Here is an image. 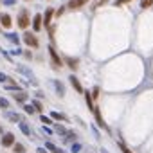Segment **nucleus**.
<instances>
[{"instance_id":"5","label":"nucleus","mask_w":153,"mask_h":153,"mask_svg":"<svg viewBox=\"0 0 153 153\" xmlns=\"http://www.w3.org/2000/svg\"><path fill=\"white\" fill-rule=\"evenodd\" d=\"M0 25H2L4 29H11L13 20H11V16H9L7 13H2V15H0Z\"/></svg>"},{"instance_id":"12","label":"nucleus","mask_w":153,"mask_h":153,"mask_svg":"<svg viewBox=\"0 0 153 153\" xmlns=\"http://www.w3.org/2000/svg\"><path fill=\"white\" fill-rule=\"evenodd\" d=\"M52 16H54V9H52V7H49V9L45 11V16H43V25H45V27H49V25H51Z\"/></svg>"},{"instance_id":"28","label":"nucleus","mask_w":153,"mask_h":153,"mask_svg":"<svg viewBox=\"0 0 153 153\" xmlns=\"http://www.w3.org/2000/svg\"><path fill=\"white\" fill-rule=\"evenodd\" d=\"M56 130H58V133H59V135H67V132H69V130H65L63 126H58Z\"/></svg>"},{"instance_id":"10","label":"nucleus","mask_w":153,"mask_h":153,"mask_svg":"<svg viewBox=\"0 0 153 153\" xmlns=\"http://www.w3.org/2000/svg\"><path fill=\"white\" fill-rule=\"evenodd\" d=\"M94 114H96V121H97V124L103 128V130H108V126H106V123L103 121V117H101V110L97 108V104L94 106Z\"/></svg>"},{"instance_id":"32","label":"nucleus","mask_w":153,"mask_h":153,"mask_svg":"<svg viewBox=\"0 0 153 153\" xmlns=\"http://www.w3.org/2000/svg\"><path fill=\"white\" fill-rule=\"evenodd\" d=\"M2 2H4V4H6V6H13V4H15V2H16V0H2Z\"/></svg>"},{"instance_id":"27","label":"nucleus","mask_w":153,"mask_h":153,"mask_svg":"<svg viewBox=\"0 0 153 153\" xmlns=\"http://www.w3.org/2000/svg\"><path fill=\"white\" fill-rule=\"evenodd\" d=\"M0 108H9V101L4 99V97H0Z\"/></svg>"},{"instance_id":"33","label":"nucleus","mask_w":153,"mask_h":153,"mask_svg":"<svg viewBox=\"0 0 153 153\" xmlns=\"http://www.w3.org/2000/svg\"><path fill=\"white\" fill-rule=\"evenodd\" d=\"M36 153H49L45 148H36Z\"/></svg>"},{"instance_id":"15","label":"nucleus","mask_w":153,"mask_h":153,"mask_svg":"<svg viewBox=\"0 0 153 153\" xmlns=\"http://www.w3.org/2000/svg\"><path fill=\"white\" fill-rule=\"evenodd\" d=\"M52 83H54V86H56V94H58L59 97H63V96H65V86H63L59 81H52Z\"/></svg>"},{"instance_id":"35","label":"nucleus","mask_w":153,"mask_h":153,"mask_svg":"<svg viewBox=\"0 0 153 153\" xmlns=\"http://www.w3.org/2000/svg\"><path fill=\"white\" fill-rule=\"evenodd\" d=\"M0 31H2V27H0Z\"/></svg>"},{"instance_id":"6","label":"nucleus","mask_w":153,"mask_h":153,"mask_svg":"<svg viewBox=\"0 0 153 153\" xmlns=\"http://www.w3.org/2000/svg\"><path fill=\"white\" fill-rule=\"evenodd\" d=\"M41 27H43V16L41 15H34V18H33V31L38 33V31H41Z\"/></svg>"},{"instance_id":"9","label":"nucleus","mask_w":153,"mask_h":153,"mask_svg":"<svg viewBox=\"0 0 153 153\" xmlns=\"http://www.w3.org/2000/svg\"><path fill=\"white\" fill-rule=\"evenodd\" d=\"M13 97H15V101H18V103H25V101L29 99V94H27L25 90H18V92L13 94Z\"/></svg>"},{"instance_id":"11","label":"nucleus","mask_w":153,"mask_h":153,"mask_svg":"<svg viewBox=\"0 0 153 153\" xmlns=\"http://www.w3.org/2000/svg\"><path fill=\"white\" fill-rule=\"evenodd\" d=\"M88 0H70V2L67 4V7L69 9H79V7H83Z\"/></svg>"},{"instance_id":"20","label":"nucleus","mask_w":153,"mask_h":153,"mask_svg":"<svg viewBox=\"0 0 153 153\" xmlns=\"http://www.w3.org/2000/svg\"><path fill=\"white\" fill-rule=\"evenodd\" d=\"M6 38H7V40H9L11 43H16V45L20 43V38H18L16 34H13V33H7V34H6Z\"/></svg>"},{"instance_id":"31","label":"nucleus","mask_w":153,"mask_h":153,"mask_svg":"<svg viewBox=\"0 0 153 153\" xmlns=\"http://www.w3.org/2000/svg\"><path fill=\"white\" fill-rule=\"evenodd\" d=\"M6 81H7V76L0 72V83H6Z\"/></svg>"},{"instance_id":"16","label":"nucleus","mask_w":153,"mask_h":153,"mask_svg":"<svg viewBox=\"0 0 153 153\" xmlns=\"http://www.w3.org/2000/svg\"><path fill=\"white\" fill-rule=\"evenodd\" d=\"M45 148H47L51 153H63V149H61V148H58V146H54L52 142H45Z\"/></svg>"},{"instance_id":"14","label":"nucleus","mask_w":153,"mask_h":153,"mask_svg":"<svg viewBox=\"0 0 153 153\" xmlns=\"http://www.w3.org/2000/svg\"><path fill=\"white\" fill-rule=\"evenodd\" d=\"M18 126H20V130H22V132H24L27 137H31V135H33V132H31V128H29V124H27V123L20 121V123H18Z\"/></svg>"},{"instance_id":"23","label":"nucleus","mask_w":153,"mask_h":153,"mask_svg":"<svg viewBox=\"0 0 153 153\" xmlns=\"http://www.w3.org/2000/svg\"><path fill=\"white\" fill-rule=\"evenodd\" d=\"M40 121L43 123V124H52V117H47V115H40Z\"/></svg>"},{"instance_id":"24","label":"nucleus","mask_w":153,"mask_h":153,"mask_svg":"<svg viewBox=\"0 0 153 153\" xmlns=\"http://www.w3.org/2000/svg\"><path fill=\"white\" fill-rule=\"evenodd\" d=\"M117 146L121 148V151H123V153H133V151H132V149H130V148H128V146H126L124 142H119Z\"/></svg>"},{"instance_id":"34","label":"nucleus","mask_w":153,"mask_h":153,"mask_svg":"<svg viewBox=\"0 0 153 153\" xmlns=\"http://www.w3.org/2000/svg\"><path fill=\"white\" fill-rule=\"evenodd\" d=\"M24 54H25V58H27V59H31V58H33V54H31V52H29V51H25V52H24Z\"/></svg>"},{"instance_id":"21","label":"nucleus","mask_w":153,"mask_h":153,"mask_svg":"<svg viewBox=\"0 0 153 153\" xmlns=\"http://www.w3.org/2000/svg\"><path fill=\"white\" fill-rule=\"evenodd\" d=\"M24 112H25V114H29V115H33L36 110H34V106H33V104H24Z\"/></svg>"},{"instance_id":"7","label":"nucleus","mask_w":153,"mask_h":153,"mask_svg":"<svg viewBox=\"0 0 153 153\" xmlns=\"http://www.w3.org/2000/svg\"><path fill=\"white\" fill-rule=\"evenodd\" d=\"M69 81H70V85H72L74 88H76V92H78V94H83V92H85V90H83V85H81V81H79V79H78L74 74H70Z\"/></svg>"},{"instance_id":"18","label":"nucleus","mask_w":153,"mask_h":153,"mask_svg":"<svg viewBox=\"0 0 153 153\" xmlns=\"http://www.w3.org/2000/svg\"><path fill=\"white\" fill-rule=\"evenodd\" d=\"M31 104L34 106V110H36V112H40V114L43 112V104H41V101H40V99H33V101H31Z\"/></svg>"},{"instance_id":"4","label":"nucleus","mask_w":153,"mask_h":153,"mask_svg":"<svg viewBox=\"0 0 153 153\" xmlns=\"http://www.w3.org/2000/svg\"><path fill=\"white\" fill-rule=\"evenodd\" d=\"M24 41H25V45H27V47H33V49H36V47L40 45V41H38L36 34H31V33H24Z\"/></svg>"},{"instance_id":"26","label":"nucleus","mask_w":153,"mask_h":153,"mask_svg":"<svg viewBox=\"0 0 153 153\" xmlns=\"http://www.w3.org/2000/svg\"><path fill=\"white\" fill-rule=\"evenodd\" d=\"M99 92H101V90H99V86H94L92 92H90V94H92V99H97V97H99Z\"/></svg>"},{"instance_id":"25","label":"nucleus","mask_w":153,"mask_h":153,"mask_svg":"<svg viewBox=\"0 0 153 153\" xmlns=\"http://www.w3.org/2000/svg\"><path fill=\"white\" fill-rule=\"evenodd\" d=\"M70 151H72V153H79V151H81V144H79V142H74V144L70 146Z\"/></svg>"},{"instance_id":"30","label":"nucleus","mask_w":153,"mask_h":153,"mask_svg":"<svg viewBox=\"0 0 153 153\" xmlns=\"http://www.w3.org/2000/svg\"><path fill=\"white\" fill-rule=\"evenodd\" d=\"M63 11H65V7H59L58 11H54V16H58V18H59V16L63 15Z\"/></svg>"},{"instance_id":"8","label":"nucleus","mask_w":153,"mask_h":153,"mask_svg":"<svg viewBox=\"0 0 153 153\" xmlns=\"http://www.w3.org/2000/svg\"><path fill=\"white\" fill-rule=\"evenodd\" d=\"M63 61H65V65H67L70 70H74V72H76L78 67H79V59H78V58H65Z\"/></svg>"},{"instance_id":"3","label":"nucleus","mask_w":153,"mask_h":153,"mask_svg":"<svg viewBox=\"0 0 153 153\" xmlns=\"http://www.w3.org/2000/svg\"><path fill=\"white\" fill-rule=\"evenodd\" d=\"M16 142V137H15V133H4L2 135V139H0V144H2V148H11L13 144Z\"/></svg>"},{"instance_id":"1","label":"nucleus","mask_w":153,"mask_h":153,"mask_svg":"<svg viewBox=\"0 0 153 153\" xmlns=\"http://www.w3.org/2000/svg\"><path fill=\"white\" fill-rule=\"evenodd\" d=\"M16 25H18L20 29H24V31L31 25V20H29L27 9H22V11H20V15H18V18H16Z\"/></svg>"},{"instance_id":"22","label":"nucleus","mask_w":153,"mask_h":153,"mask_svg":"<svg viewBox=\"0 0 153 153\" xmlns=\"http://www.w3.org/2000/svg\"><path fill=\"white\" fill-rule=\"evenodd\" d=\"M151 6H153V0H141V7L142 9H148Z\"/></svg>"},{"instance_id":"13","label":"nucleus","mask_w":153,"mask_h":153,"mask_svg":"<svg viewBox=\"0 0 153 153\" xmlns=\"http://www.w3.org/2000/svg\"><path fill=\"white\" fill-rule=\"evenodd\" d=\"M6 117H7L11 123H20V121H22V115H20V114H16V112H7V114H6Z\"/></svg>"},{"instance_id":"2","label":"nucleus","mask_w":153,"mask_h":153,"mask_svg":"<svg viewBox=\"0 0 153 153\" xmlns=\"http://www.w3.org/2000/svg\"><path fill=\"white\" fill-rule=\"evenodd\" d=\"M49 54H51V59H52V67H54V69H61L63 65H65V63H63V59L59 58V54L56 52V49H54V47H49Z\"/></svg>"},{"instance_id":"17","label":"nucleus","mask_w":153,"mask_h":153,"mask_svg":"<svg viewBox=\"0 0 153 153\" xmlns=\"http://www.w3.org/2000/svg\"><path fill=\"white\" fill-rule=\"evenodd\" d=\"M11 148H13V153H25V146L20 144V142H15Z\"/></svg>"},{"instance_id":"36","label":"nucleus","mask_w":153,"mask_h":153,"mask_svg":"<svg viewBox=\"0 0 153 153\" xmlns=\"http://www.w3.org/2000/svg\"><path fill=\"white\" fill-rule=\"evenodd\" d=\"M25 2H29V0H25Z\"/></svg>"},{"instance_id":"19","label":"nucleus","mask_w":153,"mask_h":153,"mask_svg":"<svg viewBox=\"0 0 153 153\" xmlns=\"http://www.w3.org/2000/svg\"><path fill=\"white\" fill-rule=\"evenodd\" d=\"M51 117L56 119V121H67V115H63L59 112H51Z\"/></svg>"},{"instance_id":"29","label":"nucleus","mask_w":153,"mask_h":153,"mask_svg":"<svg viewBox=\"0 0 153 153\" xmlns=\"http://www.w3.org/2000/svg\"><path fill=\"white\" fill-rule=\"evenodd\" d=\"M128 2H132V0H115L114 6H123V4H128Z\"/></svg>"}]
</instances>
